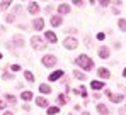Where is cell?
Instances as JSON below:
<instances>
[{
	"label": "cell",
	"mask_w": 126,
	"mask_h": 115,
	"mask_svg": "<svg viewBox=\"0 0 126 115\" xmlns=\"http://www.w3.org/2000/svg\"><path fill=\"white\" fill-rule=\"evenodd\" d=\"M72 3H73V5H77V7H84V0H72Z\"/></svg>",
	"instance_id": "27"
},
{
	"label": "cell",
	"mask_w": 126,
	"mask_h": 115,
	"mask_svg": "<svg viewBox=\"0 0 126 115\" xmlns=\"http://www.w3.org/2000/svg\"><path fill=\"white\" fill-rule=\"evenodd\" d=\"M24 78H26V81H29V83L34 81V75H32L31 71H24Z\"/></svg>",
	"instance_id": "24"
},
{
	"label": "cell",
	"mask_w": 126,
	"mask_h": 115,
	"mask_svg": "<svg viewBox=\"0 0 126 115\" xmlns=\"http://www.w3.org/2000/svg\"><path fill=\"white\" fill-rule=\"evenodd\" d=\"M97 112H99L101 115H107L109 114V108L106 107L104 103H99V105H97Z\"/></svg>",
	"instance_id": "17"
},
{
	"label": "cell",
	"mask_w": 126,
	"mask_h": 115,
	"mask_svg": "<svg viewBox=\"0 0 126 115\" xmlns=\"http://www.w3.org/2000/svg\"><path fill=\"white\" fill-rule=\"evenodd\" d=\"M3 115H14L12 112H3Z\"/></svg>",
	"instance_id": "35"
},
{
	"label": "cell",
	"mask_w": 126,
	"mask_h": 115,
	"mask_svg": "<svg viewBox=\"0 0 126 115\" xmlns=\"http://www.w3.org/2000/svg\"><path fill=\"white\" fill-rule=\"evenodd\" d=\"M3 78H5V80H7V78H10V80H12L14 76H12V75H9V73H3Z\"/></svg>",
	"instance_id": "32"
},
{
	"label": "cell",
	"mask_w": 126,
	"mask_h": 115,
	"mask_svg": "<svg viewBox=\"0 0 126 115\" xmlns=\"http://www.w3.org/2000/svg\"><path fill=\"white\" fill-rule=\"evenodd\" d=\"M58 14H60V15L70 14V5H68V3H60V5H58Z\"/></svg>",
	"instance_id": "11"
},
{
	"label": "cell",
	"mask_w": 126,
	"mask_h": 115,
	"mask_svg": "<svg viewBox=\"0 0 126 115\" xmlns=\"http://www.w3.org/2000/svg\"><path fill=\"white\" fill-rule=\"evenodd\" d=\"M32 29L34 31H43L44 29V20L41 17H36V19L32 20Z\"/></svg>",
	"instance_id": "7"
},
{
	"label": "cell",
	"mask_w": 126,
	"mask_h": 115,
	"mask_svg": "<svg viewBox=\"0 0 126 115\" xmlns=\"http://www.w3.org/2000/svg\"><path fill=\"white\" fill-rule=\"evenodd\" d=\"M0 108H5V102L3 100H0Z\"/></svg>",
	"instance_id": "33"
},
{
	"label": "cell",
	"mask_w": 126,
	"mask_h": 115,
	"mask_svg": "<svg viewBox=\"0 0 126 115\" xmlns=\"http://www.w3.org/2000/svg\"><path fill=\"white\" fill-rule=\"evenodd\" d=\"M99 3H101L102 7H107V5L111 3V0H99Z\"/></svg>",
	"instance_id": "30"
},
{
	"label": "cell",
	"mask_w": 126,
	"mask_h": 115,
	"mask_svg": "<svg viewBox=\"0 0 126 115\" xmlns=\"http://www.w3.org/2000/svg\"><path fill=\"white\" fill-rule=\"evenodd\" d=\"M62 22H63L62 15H53V17H51V25H53V27H60Z\"/></svg>",
	"instance_id": "13"
},
{
	"label": "cell",
	"mask_w": 126,
	"mask_h": 115,
	"mask_svg": "<svg viewBox=\"0 0 126 115\" xmlns=\"http://www.w3.org/2000/svg\"><path fill=\"white\" fill-rule=\"evenodd\" d=\"M106 86V81H101V80H95V81H90V88L92 90H101V88H104Z\"/></svg>",
	"instance_id": "9"
},
{
	"label": "cell",
	"mask_w": 126,
	"mask_h": 115,
	"mask_svg": "<svg viewBox=\"0 0 126 115\" xmlns=\"http://www.w3.org/2000/svg\"><path fill=\"white\" fill-rule=\"evenodd\" d=\"M31 46H32V49H44L46 47V42L43 41V37H39V36H32L31 37Z\"/></svg>",
	"instance_id": "2"
},
{
	"label": "cell",
	"mask_w": 126,
	"mask_h": 115,
	"mask_svg": "<svg viewBox=\"0 0 126 115\" xmlns=\"http://www.w3.org/2000/svg\"><path fill=\"white\" fill-rule=\"evenodd\" d=\"M44 39L49 41L51 44H56V42H58V37H56V34H55L53 31H46V32H44Z\"/></svg>",
	"instance_id": "8"
},
{
	"label": "cell",
	"mask_w": 126,
	"mask_h": 115,
	"mask_svg": "<svg viewBox=\"0 0 126 115\" xmlns=\"http://www.w3.org/2000/svg\"><path fill=\"white\" fill-rule=\"evenodd\" d=\"M27 10H29V14H32V15H36V14H39V5L36 3V2H31L29 3V7H27Z\"/></svg>",
	"instance_id": "10"
},
{
	"label": "cell",
	"mask_w": 126,
	"mask_h": 115,
	"mask_svg": "<svg viewBox=\"0 0 126 115\" xmlns=\"http://www.w3.org/2000/svg\"><path fill=\"white\" fill-rule=\"evenodd\" d=\"M97 39H99V41H104V39H106V34H104V32H99V34H97Z\"/></svg>",
	"instance_id": "31"
},
{
	"label": "cell",
	"mask_w": 126,
	"mask_h": 115,
	"mask_svg": "<svg viewBox=\"0 0 126 115\" xmlns=\"http://www.w3.org/2000/svg\"><path fill=\"white\" fill-rule=\"evenodd\" d=\"M36 105H38V107H41V108H44V107H48V102H46V98L38 96V98H36Z\"/></svg>",
	"instance_id": "18"
},
{
	"label": "cell",
	"mask_w": 126,
	"mask_h": 115,
	"mask_svg": "<svg viewBox=\"0 0 126 115\" xmlns=\"http://www.w3.org/2000/svg\"><path fill=\"white\" fill-rule=\"evenodd\" d=\"M112 2H114L116 5H121V0H112Z\"/></svg>",
	"instance_id": "34"
},
{
	"label": "cell",
	"mask_w": 126,
	"mask_h": 115,
	"mask_svg": "<svg viewBox=\"0 0 126 115\" xmlns=\"http://www.w3.org/2000/svg\"><path fill=\"white\" fill-rule=\"evenodd\" d=\"M118 27H119V31L126 32V19H119L118 20Z\"/></svg>",
	"instance_id": "23"
},
{
	"label": "cell",
	"mask_w": 126,
	"mask_h": 115,
	"mask_svg": "<svg viewBox=\"0 0 126 115\" xmlns=\"http://www.w3.org/2000/svg\"><path fill=\"white\" fill-rule=\"evenodd\" d=\"M21 98H22V100H26V102L32 100V92H22V93H21Z\"/></svg>",
	"instance_id": "21"
},
{
	"label": "cell",
	"mask_w": 126,
	"mask_h": 115,
	"mask_svg": "<svg viewBox=\"0 0 126 115\" xmlns=\"http://www.w3.org/2000/svg\"><path fill=\"white\" fill-rule=\"evenodd\" d=\"M10 69H12L14 73H17V71H21V66H19V64H12V66H10Z\"/></svg>",
	"instance_id": "29"
},
{
	"label": "cell",
	"mask_w": 126,
	"mask_h": 115,
	"mask_svg": "<svg viewBox=\"0 0 126 115\" xmlns=\"http://www.w3.org/2000/svg\"><path fill=\"white\" fill-rule=\"evenodd\" d=\"M73 76L77 78V80H80V81H85V80H87V76H85L82 71H79V69H75V71H73Z\"/></svg>",
	"instance_id": "19"
},
{
	"label": "cell",
	"mask_w": 126,
	"mask_h": 115,
	"mask_svg": "<svg viewBox=\"0 0 126 115\" xmlns=\"http://www.w3.org/2000/svg\"><path fill=\"white\" fill-rule=\"evenodd\" d=\"M77 46H79V41H77V37L68 36V37L63 39V47H66V49H77Z\"/></svg>",
	"instance_id": "3"
},
{
	"label": "cell",
	"mask_w": 126,
	"mask_h": 115,
	"mask_svg": "<svg viewBox=\"0 0 126 115\" xmlns=\"http://www.w3.org/2000/svg\"><path fill=\"white\" fill-rule=\"evenodd\" d=\"M0 59H2V53H0Z\"/></svg>",
	"instance_id": "37"
},
{
	"label": "cell",
	"mask_w": 126,
	"mask_h": 115,
	"mask_svg": "<svg viewBox=\"0 0 126 115\" xmlns=\"http://www.w3.org/2000/svg\"><path fill=\"white\" fill-rule=\"evenodd\" d=\"M75 63H77L79 68H82V69H85V71H92V69H94V61L87 56V54H80V56H77Z\"/></svg>",
	"instance_id": "1"
},
{
	"label": "cell",
	"mask_w": 126,
	"mask_h": 115,
	"mask_svg": "<svg viewBox=\"0 0 126 115\" xmlns=\"http://www.w3.org/2000/svg\"><path fill=\"white\" fill-rule=\"evenodd\" d=\"M106 95L109 96V100H111L112 103H121V102L125 100V95H116V93H111L109 90H106Z\"/></svg>",
	"instance_id": "5"
},
{
	"label": "cell",
	"mask_w": 126,
	"mask_h": 115,
	"mask_svg": "<svg viewBox=\"0 0 126 115\" xmlns=\"http://www.w3.org/2000/svg\"><path fill=\"white\" fill-rule=\"evenodd\" d=\"M43 64H44L46 68H53V66L56 64V56H55V54H46V56H43Z\"/></svg>",
	"instance_id": "4"
},
{
	"label": "cell",
	"mask_w": 126,
	"mask_h": 115,
	"mask_svg": "<svg viewBox=\"0 0 126 115\" xmlns=\"http://www.w3.org/2000/svg\"><path fill=\"white\" fill-rule=\"evenodd\" d=\"M5 100L10 103V105H16V96H12V95H5Z\"/></svg>",
	"instance_id": "26"
},
{
	"label": "cell",
	"mask_w": 126,
	"mask_h": 115,
	"mask_svg": "<svg viewBox=\"0 0 126 115\" xmlns=\"http://www.w3.org/2000/svg\"><path fill=\"white\" fill-rule=\"evenodd\" d=\"M10 5H12V0H3V2L0 3V10L3 12V10H7V9H9Z\"/></svg>",
	"instance_id": "20"
},
{
	"label": "cell",
	"mask_w": 126,
	"mask_h": 115,
	"mask_svg": "<svg viewBox=\"0 0 126 115\" xmlns=\"http://www.w3.org/2000/svg\"><path fill=\"white\" fill-rule=\"evenodd\" d=\"M14 46L16 47H24V37L22 36H14Z\"/></svg>",
	"instance_id": "14"
},
{
	"label": "cell",
	"mask_w": 126,
	"mask_h": 115,
	"mask_svg": "<svg viewBox=\"0 0 126 115\" xmlns=\"http://www.w3.org/2000/svg\"><path fill=\"white\" fill-rule=\"evenodd\" d=\"M97 75L102 78V80H107V78L111 76V73H109L107 68H99V69H97Z\"/></svg>",
	"instance_id": "12"
},
{
	"label": "cell",
	"mask_w": 126,
	"mask_h": 115,
	"mask_svg": "<svg viewBox=\"0 0 126 115\" xmlns=\"http://www.w3.org/2000/svg\"><path fill=\"white\" fill-rule=\"evenodd\" d=\"M46 112H48V115H56L58 112H60V108H58V107H49Z\"/></svg>",
	"instance_id": "25"
},
{
	"label": "cell",
	"mask_w": 126,
	"mask_h": 115,
	"mask_svg": "<svg viewBox=\"0 0 126 115\" xmlns=\"http://www.w3.org/2000/svg\"><path fill=\"white\" fill-rule=\"evenodd\" d=\"M58 102H60V103H63V105H65V103H66V102H68V98H66V96H63V95H60V96H58Z\"/></svg>",
	"instance_id": "28"
},
{
	"label": "cell",
	"mask_w": 126,
	"mask_h": 115,
	"mask_svg": "<svg viewBox=\"0 0 126 115\" xmlns=\"http://www.w3.org/2000/svg\"><path fill=\"white\" fill-rule=\"evenodd\" d=\"M123 76L126 78V68H125V69H123Z\"/></svg>",
	"instance_id": "36"
},
{
	"label": "cell",
	"mask_w": 126,
	"mask_h": 115,
	"mask_svg": "<svg viewBox=\"0 0 126 115\" xmlns=\"http://www.w3.org/2000/svg\"><path fill=\"white\" fill-rule=\"evenodd\" d=\"M97 53H99V58H101V59H107V58L111 56V49H109L107 46H101Z\"/></svg>",
	"instance_id": "6"
},
{
	"label": "cell",
	"mask_w": 126,
	"mask_h": 115,
	"mask_svg": "<svg viewBox=\"0 0 126 115\" xmlns=\"http://www.w3.org/2000/svg\"><path fill=\"white\" fill-rule=\"evenodd\" d=\"M39 92H41V93H46V95H49V93H51V86L46 85V83H41V85H39Z\"/></svg>",
	"instance_id": "16"
},
{
	"label": "cell",
	"mask_w": 126,
	"mask_h": 115,
	"mask_svg": "<svg viewBox=\"0 0 126 115\" xmlns=\"http://www.w3.org/2000/svg\"><path fill=\"white\" fill-rule=\"evenodd\" d=\"M62 76H63V71H62V69H56L55 73L49 75V81H56V80H60Z\"/></svg>",
	"instance_id": "15"
},
{
	"label": "cell",
	"mask_w": 126,
	"mask_h": 115,
	"mask_svg": "<svg viewBox=\"0 0 126 115\" xmlns=\"http://www.w3.org/2000/svg\"><path fill=\"white\" fill-rule=\"evenodd\" d=\"M73 92H75V93H80V96H87V88H85V86H79V88H75V90H73Z\"/></svg>",
	"instance_id": "22"
}]
</instances>
